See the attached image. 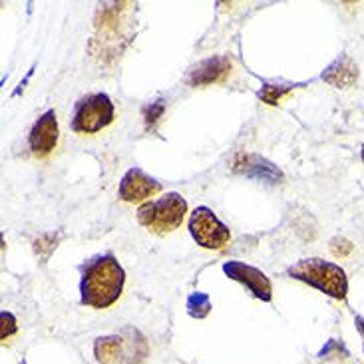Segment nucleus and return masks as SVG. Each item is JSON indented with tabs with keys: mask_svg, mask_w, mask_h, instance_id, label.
I'll return each mask as SVG.
<instances>
[{
	"mask_svg": "<svg viewBox=\"0 0 364 364\" xmlns=\"http://www.w3.org/2000/svg\"><path fill=\"white\" fill-rule=\"evenodd\" d=\"M126 273L118 259L106 253L82 265L80 279V301L92 309H108L124 293Z\"/></svg>",
	"mask_w": 364,
	"mask_h": 364,
	"instance_id": "1",
	"label": "nucleus"
},
{
	"mask_svg": "<svg viewBox=\"0 0 364 364\" xmlns=\"http://www.w3.org/2000/svg\"><path fill=\"white\" fill-rule=\"evenodd\" d=\"M289 275L296 281H303L306 285L315 287L333 299H345L346 291H348L345 271L335 263H328V261L316 259V257L301 259L299 263L289 267Z\"/></svg>",
	"mask_w": 364,
	"mask_h": 364,
	"instance_id": "2",
	"label": "nucleus"
},
{
	"mask_svg": "<svg viewBox=\"0 0 364 364\" xmlns=\"http://www.w3.org/2000/svg\"><path fill=\"white\" fill-rule=\"evenodd\" d=\"M187 213V201L179 193H166L138 207V221L149 231L164 235L176 231Z\"/></svg>",
	"mask_w": 364,
	"mask_h": 364,
	"instance_id": "3",
	"label": "nucleus"
},
{
	"mask_svg": "<svg viewBox=\"0 0 364 364\" xmlns=\"http://www.w3.org/2000/svg\"><path fill=\"white\" fill-rule=\"evenodd\" d=\"M116 118V108L108 94L96 92L80 98L72 114V129L76 134H98L106 129Z\"/></svg>",
	"mask_w": 364,
	"mask_h": 364,
	"instance_id": "4",
	"label": "nucleus"
},
{
	"mask_svg": "<svg viewBox=\"0 0 364 364\" xmlns=\"http://www.w3.org/2000/svg\"><path fill=\"white\" fill-rule=\"evenodd\" d=\"M189 233L203 249H223L231 239L229 227L205 205L196 207L189 215Z\"/></svg>",
	"mask_w": 364,
	"mask_h": 364,
	"instance_id": "5",
	"label": "nucleus"
},
{
	"mask_svg": "<svg viewBox=\"0 0 364 364\" xmlns=\"http://www.w3.org/2000/svg\"><path fill=\"white\" fill-rule=\"evenodd\" d=\"M60 128L54 109H46L30 129L28 148L34 158H46L58 146Z\"/></svg>",
	"mask_w": 364,
	"mask_h": 364,
	"instance_id": "6",
	"label": "nucleus"
},
{
	"mask_svg": "<svg viewBox=\"0 0 364 364\" xmlns=\"http://www.w3.org/2000/svg\"><path fill=\"white\" fill-rule=\"evenodd\" d=\"M223 273L229 279L245 285V289H249V293L255 299H261V301H267V303L273 299V285H271L269 277L263 271L255 269V267L241 263V261H227L223 265Z\"/></svg>",
	"mask_w": 364,
	"mask_h": 364,
	"instance_id": "7",
	"label": "nucleus"
},
{
	"mask_svg": "<svg viewBox=\"0 0 364 364\" xmlns=\"http://www.w3.org/2000/svg\"><path fill=\"white\" fill-rule=\"evenodd\" d=\"M164 186L158 179L149 178L144 169L132 168L124 173L119 181L118 196L126 203H139V201H149V197L158 196Z\"/></svg>",
	"mask_w": 364,
	"mask_h": 364,
	"instance_id": "8",
	"label": "nucleus"
},
{
	"mask_svg": "<svg viewBox=\"0 0 364 364\" xmlns=\"http://www.w3.org/2000/svg\"><path fill=\"white\" fill-rule=\"evenodd\" d=\"M231 72V62L227 58H209L201 62L196 70L191 72V84L193 86H201V84H213V82H221L227 74Z\"/></svg>",
	"mask_w": 364,
	"mask_h": 364,
	"instance_id": "9",
	"label": "nucleus"
},
{
	"mask_svg": "<svg viewBox=\"0 0 364 364\" xmlns=\"http://www.w3.org/2000/svg\"><path fill=\"white\" fill-rule=\"evenodd\" d=\"M323 80L336 88H350L358 80V68L348 56H341L335 64L328 66V70L323 74Z\"/></svg>",
	"mask_w": 364,
	"mask_h": 364,
	"instance_id": "10",
	"label": "nucleus"
},
{
	"mask_svg": "<svg viewBox=\"0 0 364 364\" xmlns=\"http://www.w3.org/2000/svg\"><path fill=\"white\" fill-rule=\"evenodd\" d=\"M119 355V338L104 336L96 341V356L100 364H114Z\"/></svg>",
	"mask_w": 364,
	"mask_h": 364,
	"instance_id": "11",
	"label": "nucleus"
},
{
	"mask_svg": "<svg viewBox=\"0 0 364 364\" xmlns=\"http://www.w3.org/2000/svg\"><path fill=\"white\" fill-rule=\"evenodd\" d=\"M211 311V299L205 293H193L187 299V313L193 318H205Z\"/></svg>",
	"mask_w": 364,
	"mask_h": 364,
	"instance_id": "12",
	"label": "nucleus"
},
{
	"mask_svg": "<svg viewBox=\"0 0 364 364\" xmlns=\"http://www.w3.org/2000/svg\"><path fill=\"white\" fill-rule=\"evenodd\" d=\"M0 318H2V326H0V341L6 345L10 336H14L16 333H18V323H16L14 315H12V313H9V311H2Z\"/></svg>",
	"mask_w": 364,
	"mask_h": 364,
	"instance_id": "13",
	"label": "nucleus"
},
{
	"mask_svg": "<svg viewBox=\"0 0 364 364\" xmlns=\"http://www.w3.org/2000/svg\"><path fill=\"white\" fill-rule=\"evenodd\" d=\"M350 251H353V245H350L348 241H345V239H335V241H333V253H335V255L345 257L348 255Z\"/></svg>",
	"mask_w": 364,
	"mask_h": 364,
	"instance_id": "14",
	"label": "nucleus"
},
{
	"mask_svg": "<svg viewBox=\"0 0 364 364\" xmlns=\"http://www.w3.org/2000/svg\"><path fill=\"white\" fill-rule=\"evenodd\" d=\"M356 323H358V328H360V333L364 336V318H356Z\"/></svg>",
	"mask_w": 364,
	"mask_h": 364,
	"instance_id": "15",
	"label": "nucleus"
},
{
	"mask_svg": "<svg viewBox=\"0 0 364 364\" xmlns=\"http://www.w3.org/2000/svg\"><path fill=\"white\" fill-rule=\"evenodd\" d=\"M363 159H364V148H363Z\"/></svg>",
	"mask_w": 364,
	"mask_h": 364,
	"instance_id": "16",
	"label": "nucleus"
},
{
	"mask_svg": "<svg viewBox=\"0 0 364 364\" xmlns=\"http://www.w3.org/2000/svg\"><path fill=\"white\" fill-rule=\"evenodd\" d=\"M22 364H26V363H22Z\"/></svg>",
	"mask_w": 364,
	"mask_h": 364,
	"instance_id": "17",
	"label": "nucleus"
}]
</instances>
